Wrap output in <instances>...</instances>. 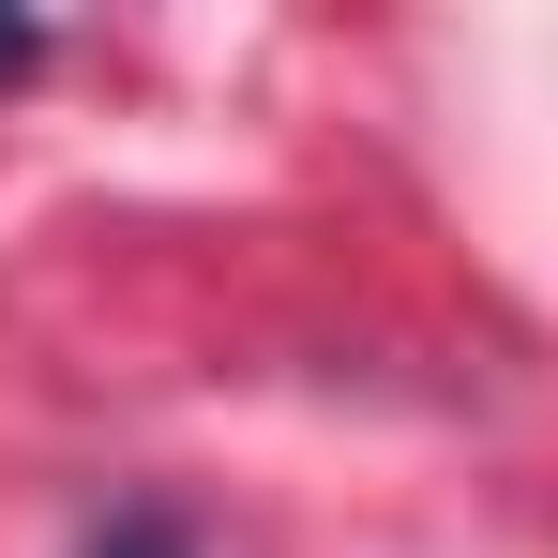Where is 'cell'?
<instances>
[{"mask_svg":"<svg viewBox=\"0 0 558 558\" xmlns=\"http://www.w3.org/2000/svg\"><path fill=\"white\" fill-rule=\"evenodd\" d=\"M92 558H182V529H167V513H136V529H106Z\"/></svg>","mask_w":558,"mask_h":558,"instance_id":"1","label":"cell"}]
</instances>
